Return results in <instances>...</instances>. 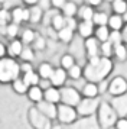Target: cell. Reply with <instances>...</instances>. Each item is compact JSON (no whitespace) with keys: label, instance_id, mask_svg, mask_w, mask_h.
Listing matches in <instances>:
<instances>
[{"label":"cell","instance_id":"1","mask_svg":"<svg viewBox=\"0 0 127 129\" xmlns=\"http://www.w3.org/2000/svg\"><path fill=\"white\" fill-rule=\"evenodd\" d=\"M111 68H113V62L110 58L94 57V58H90V61H88V65L84 70V76L88 80V83L100 81L104 77L108 76Z\"/></svg>","mask_w":127,"mask_h":129},{"label":"cell","instance_id":"2","mask_svg":"<svg viewBox=\"0 0 127 129\" xmlns=\"http://www.w3.org/2000/svg\"><path fill=\"white\" fill-rule=\"evenodd\" d=\"M20 77V62L17 59L5 57L0 59V83L2 84H9L13 83Z\"/></svg>","mask_w":127,"mask_h":129},{"label":"cell","instance_id":"3","mask_svg":"<svg viewBox=\"0 0 127 129\" xmlns=\"http://www.w3.org/2000/svg\"><path fill=\"white\" fill-rule=\"evenodd\" d=\"M61 93V105L71 106V107H77L81 103V93L74 87H64L59 90Z\"/></svg>","mask_w":127,"mask_h":129},{"label":"cell","instance_id":"4","mask_svg":"<svg viewBox=\"0 0 127 129\" xmlns=\"http://www.w3.org/2000/svg\"><path fill=\"white\" fill-rule=\"evenodd\" d=\"M29 120H30V123L35 129H49L52 126L51 120L43 116L36 107H32L29 110Z\"/></svg>","mask_w":127,"mask_h":129},{"label":"cell","instance_id":"5","mask_svg":"<svg viewBox=\"0 0 127 129\" xmlns=\"http://www.w3.org/2000/svg\"><path fill=\"white\" fill-rule=\"evenodd\" d=\"M78 117L77 109L71 107V106H65V105H58V110H56V119L61 123H72L75 122V119Z\"/></svg>","mask_w":127,"mask_h":129},{"label":"cell","instance_id":"6","mask_svg":"<svg viewBox=\"0 0 127 129\" xmlns=\"http://www.w3.org/2000/svg\"><path fill=\"white\" fill-rule=\"evenodd\" d=\"M127 91V81L124 77H114L108 86V93L113 96H123Z\"/></svg>","mask_w":127,"mask_h":129},{"label":"cell","instance_id":"7","mask_svg":"<svg viewBox=\"0 0 127 129\" xmlns=\"http://www.w3.org/2000/svg\"><path fill=\"white\" fill-rule=\"evenodd\" d=\"M10 16H12V23H16L20 26V23H23V22H29V9L16 6L10 10Z\"/></svg>","mask_w":127,"mask_h":129},{"label":"cell","instance_id":"8","mask_svg":"<svg viewBox=\"0 0 127 129\" xmlns=\"http://www.w3.org/2000/svg\"><path fill=\"white\" fill-rule=\"evenodd\" d=\"M35 107H36V109H38V110H39L45 117H48L49 120L56 117L58 105H52V103H48V102H45V100H42V102H40V103H38Z\"/></svg>","mask_w":127,"mask_h":129},{"label":"cell","instance_id":"9","mask_svg":"<svg viewBox=\"0 0 127 129\" xmlns=\"http://www.w3.org/2000/svg\"><path fill=\"white\" fill-rule=\"evenodd\" d=\"M67 77H68L67 71L62 70V68L59 67V68H55V70H53V74L51 76L49 81H51L52 87L59 88V87H62L64 84H65V81H67Z\"/></svg>","mask_w":127,"mask_h":129},{"label":"cell","instance_id":"10","mask_svg":"<svg viewBox=\"0 0 127 129\" xmlns=\"http://www.w3.org/2000/svg\"><path fill=\"white\" fill-rule=\"evenodd\" d=\"M97 109V102L94 99H84L81 100V103L77 106V113L81 115H90Z\"/></svg>","mask_w":127,"mask_h":129},{"label":"cell","instance_id":"11","mask_svg":"<svg viewBox=\"0 0 127 129\" xmlns=\"http://www.w3.org/2000/svg\"><path fill=\"white\" fill-rule=\"evenodd\" d=\"M43 100L48 102V103H52V105H58L61 103V93H59V88L55 87H48L43 90Z\"/></svg>","mask_w":127,"mask_h":129},{"label":"cell","instance_id":"12","mask_svg":"<svg viewBox=\"0 0 127 129\" xmlns=\"http://www.w3.org/2000/svg\"><path fill=\"white\" fill-rule=\"evenodd\" d=\"M23 48H25V45L22 44V41H20V39H17V38H16V39L10 41L9 47H7V57L16 59L17 57H20Z\"/></svg>","mask_w":127,"mask_h":129},{"label":"cell","instance_id":"13","mask_svg":"<svg viewBox=\"0 0 127 129\" xmlns=\"http://www.w3.org/2000/svg\"><path fill=\"white\" fill-rule=\"evenodd\" d=\"M26 96H28V99L30 100V102H33V103H36V105H38V103H40V102L43 100V90H42V87H40V86L29 87Z\"/></svg>","mask_w":127,"mask_h":129},{"label":"cell","instance_id":"14","mask_svg":"<svg viewBox=\"0 0 127 129\" xmlns=\"http://www.w3.org/2000/svg\"><path fill=\"white\" fill-rule=\"evenodd\" d=\"M85 48H87V54L90 58H94V57H98V52H100V47H98V41L95 38H88L85 41Z\"/></svg>","mask_w":127,"mask_h":129},{"label":"cell","instance_id":"15","mask_svg":"<svg viewBox=\"0 0 127 129\" xmlns=\"http://www.w3.org/2000/svg\"><path fill=\"white\" fill-rule=\"evenodd\" d=\"M53 67H52L49 62H42V64H39V67H38V76L40 77V80H49L51 78V76L53 74Z\"/></svg>","mask_w":127,"mask_h":129},{"label":"cell","instance_id":"16","mask_svg":"<svg viewBox=\"0 0 127 129\" xmlns=\"http://www.w3.org/2000/svg\"><path fill=\"white\" fill-rule=\"evenodd\" d=\"M94 9H92L90 5H85L78 9V16L81 18V22H92V18H94Z\"/></svg>","mask_w":127,"mask_h":129},{"label":"cell","instance_id":"17","mask_svg":"<svg viewBox=\"0 0 127 129\" xmlns=\"http://www.w3.org/2000/svg\"><path fill=\"white\" fill-rule=\"evenodd\" d=\"M78 32L82 38H91V35L94 34V23L92 22H81L78 23Z\"/></svg>","mask_w":127,"mask_h":129},{"label":"cell","instance_id":"18","mask_svg":"<svg viewBox=\"0 0 127 129\" xmlns=\"http://www.w3.org/2000/svg\"><path fill=\"white\" fill-rule=\"evenodd\" d=\"M22 80L26 83V84H28V87H35V86H39L40 77L38 76V73L33 70V71H30V73L23 74V76H22Z\"/></svg>","mask_w":127,"mask_h":129},{"label":"cell","instance_id":"19","mask_svg":"<svg viewBox=\"0 0 127 129\" xmlns=\"http://www.w3.org/2000/svg\"><path fill=\"white\" fill-rule=\"evenodd\" d=\"M82 96L85 99H95L98 96V87L95 83H87L82 88Z\"/></svg>","mask_w":127,"mask_h":129},{"label":"cell","instance_id":"20","mask_svg":"<svg viewBox=\"0 0 127 129\" xmlns=\"http://www.w3.org/2000/svg\"><path fill=\"white\" fill-rule=\"evenodd\" d=\"M36 36H38V34L35 32L33 29H25L22 32V35H20V41H22L23 45H32L33 44V41L36 39Z\"/></svg>","mask_w":127,"mask_h":129},{"label":"cell","instance_id":"21","mask_svg":"<svg viewBox=\"0 0 127 129\" xmlns=\"http://www.w3.org/2000/svg\"><path fill=\"white\" fill-rule=\"evenodd\" d=\"M51 23H52V28L59 32L61 29H64V28L67 26V19H65V16H64L62 13H58V15H55V16L52 18Z\"/></svg>","mask_w":127,"mask_h":129},{"label":"cell","instance_id":"22","mask_svg":"<svg viewBox=\"0 0 127 129\" xmlns=\"http://www.w3.org/2000/svg\"><path fill=\"white\" fill-rule=\"evenodd\" d=\"M78 13V7L74 2H67L62 7V15L65 18H74L75 15Z\"/></svg>","mask_w":127,"mask_h":129},{"label":"cell","instance_id":"23","mask_svg":"<svg viewBox=\"0 0 127 129\" xmlns=\"http://www.w3.org/2000/svg\"><path fill=\"white\" fill-rule=\"evenodd\" d=\"M42 16H43V12H42V9L38 5L29 7V22L36 23V22H39L40 19H42Z\"/></svg>","mask_w":127,"mask_h":129},{"label":"cell","instance_id":"24","mask_svg":"<svg viewBox=\"0 0 127 129\" xmlns=\"http://www.w3.org/2000/svg\"><path fill=\"white\" fill-rule=\"evenodd\" d=\"M12 88H13L15 93H17V94H26L28 90H29L28 84L22 80V77H19L17 80H15V81L12 83Z\"/></svg>","mask_w":127,"mask_h":129},{"label":"cell","instance_id":"25","mask_svg":"<svg viewBox=\"0 0 127 129\" xmlns=\"http://www.w3.org/2000/svg\"><path fill=\"white\" fill-rule=\"evenodd\" d=\"M120 99L117 100L118 103H121V105H115V103H113V106H114V109L115 112L120 115V116H126V113H127V96H118Z\"/></svg>","mask_w":127,"mask_h":129},{"label":"cell","instance_id":"26","mask_svg":"<svg viewBox=\"0 0 127 129\" xmlns=\"http://www.w3.org/2000/svg\"><path fill=\"white\" fill-rule=\"evenodd\" d=\"M123 22H124V20H123L121 16H118V15H113V16H110L108 18V23L107 25H108L113 30H117V32H118V30L123 28Z\"/></svg>","mask_w":127,"mask_h":129},{"label":"cell","instance_id":"27","mask_svg":"<svg viewBox=\"0 0 127 129\" xmlns=\"http://www.w3.org/2000/svg\"><path fill=\"white\" fill-rule=\"evenodd\" d=\"M92 23L97 25L98 28H100V26H107V23H108V16H107V13L95 12L94 13V18H92Z\"/></svg>","mask_w":127,"mask_h":129},{"label":"cell","instance_id":"28","mask_svg":"<svg viewBox=\"0 0 127 129\" xmlns=\"http://www.w3.org/2000/svg\"><path fill=\"white\" fill-rule=\"evenodd\" d=\"M113 55L118 61H124L127 58V48L123 45V44H118V45H114L113 47Z\"/></svg>","mask_w":127,"mask_h":129},{"label":"cell","instance_id":"29","mask_svg":"<svg viewBox=\"0 0 127 129\" xmlns=\"http://www.w3.org/2000/svg\"><path fill=\"white\" fill-rule=\"evenodd\" d=\"M110 38V30L107 26H100V28H97L95 29V39L100 42H107Z\"/></svg>","mask_w":127,"mask_h":129},{"label":"cell","instance_id":"30","mask_svg":"<svg viewBox=\"0 0 127 129\" xmlns=\"http://www.w3.org/2000/svg\"><path fill=\"white\" fill-rule=\"evenodd\" d=\"M75 65V58L72 55H69V54H65L62 58H61V68L65 71L71 70L72 67Z\"/></svg>","mask_w":127,"mask_h":129},{"label":"cell","instance_id":"31","mask_svg":"<svg viewBox=\"0 0 127 129\" xmlns=\"http://www.w3.org/2000/svg\"><path fill=\"white\" fill-rule=\"evenodd\" d=\"M72 36H74V30L69 29V28H67V26L58 32V38H59V41L65 42V44L72 41Z\"/></svg>","mask_w":127,"mask_h":129},{"label":"cell","instance_id":"32","mask_svg":"<svg viewBox=\"0 0 127 129\" xmlns=\"http://www.w3.org/2000/svg\"><path fill=\"white\" fill-rule=\"evenodd\" d=\"M19 29H20V26L16 23H9L7 26H6V36L7 38H10L12 41L13 39H16V36L19 35Z\"/></svg>","mask_w":127,"mask_h":129},{"label":"cell","instance_id":"33","mask_svg":"<svg viewBox=\"0 0 127 129\" xmlns=\"http://www.w3.org/2000/svg\"><path fill=\"white\" fill-rule=\"evenodd\" d=\"M113 10H114V15H118V16L124 15L127 12V3L123 0H115L113 3Z\"/></svg>","mask_w":127,"mask_h":129},{"label":"cell","instance_id":"34","mask_svg":"<svg viewBox=\"0 0 127 129\" xmlns=\"http://www.w3.org/2000/svg\"><path fill=\"white\" fill-rule=\"evenodd\" d=\"M20 58H22V62H30V61H33V58H35L33 48L25 47L23 51H22V54H20Z\"/></svg>","mask_w":127,"mask_h":129},{"label":"cell","instance_id":"35","mask_svg":"<svg viewBox=\"0 0 127 129\" xmlns=\"http://www.w3.org/2000/svg\"><path fill=\"white\" fill-rule=\"evenodd\" d=\"M67 74H68V77H71L72 80H78V78H81L82 77V74H84V70L81 68L80 65H77L75 64L71 70L67 71Z\"/></svg>","mask_w":127,"mask_h":129},{"label":"cell","instance_id":"36","mask_svg":"<svg viewBox=\"0 0 127 129\" xmlns=\"http://www.w3.org/2000/svg\"><path fill=\"white\" fill-rule=\"evenodd\" d=\"M100 51L103 52L104 58H110V57L113 55V45H111L108 41L104 42V44H101V45H100Z\"/></svg>","mask_w":127,"mask_h":129},{"label":"cell","instance_id":"37","mask_svg":"<svg viewBox=\"0 0 127 129\" xmlns=\"http://www.w3.org/2000/svg\"><path fill=\"white\" fill-rule=\"evenodd\" d=\"M121 39H123V35H121L120 32H117V30H111L110 32V38H108V42L114 47V45H118L121 44Z\"/></svg>","mask_w":127,"mask_h":129},{"label":"cell","instance_id":"38","mask_svg":"<svg viewBox=\"0 0 127 129\" xmlns=\"http://www.w3.org/2000/svg\"><path fill=\"white\" fill-rule=\"evenodd\" d=\"M10 22H12L10 10H6V9H0V23H2V25H9Z\"/></svg>","mask_w":127,"mask_h":129},{"label":"cell","instance_id":"39","mask_svg":"<svg viewBox=\"0 0 127 129\" xmlns=\"http://www.w3.org/2000/svg\"><path fill=\"white\" fill-rule=\"evenodd\" d=\"M33 71V67H32V62H20V74H26V73H30Z\"/></svg>","mask_w":127,"mask_h":129},{"label":"cell","instance_id":"40","mask_svg":"<svg viewBox=\"0 0 127 129\" xmlns=\"http://www.w3.org/2000/svg\"><path fill=\"white\" fill-rule=\"evenodd\" d=\"M32 45H35L33 48H36V49H43V48H45V39H43V38H42V36H36V39H35L33 41V44H32Z\"/></svg>","mask_w":127,"mask_h":129},{"label":"cell","instance_id":"41","mask_svg":"<svg viewBox=\"0 0 127 129\" xmlns=\"http://www.w3.org/2000/svg\"><path fill=\"white\" fill-rule=\"evenodd\" d=\"M67 19V28H69V29H78V23L75 22L74 18H65Z\"/></svg>","mask_w":127,"mask_h":129},{"label":"cell","instance_id":"42","mask_svg":"<svg viewBox=\"0 0 127 129\" xmlns=\"http://www.w3.org/2000/svg\"><path fill=\"white\" fill-rule=\"evenodd\" d=\"M115 129H127V119L121 117L115 122Z\"/></svg>","mask_w":127,"mask_h":129},{"label":"cell","instance_id":"43","mask_svg":"<svg viewBox=\"0 0 127 129\" xmlns=\"http://www.w3.org/2000/svg\"><path fill=\"white\" fill-rule=\"evenodd\" d=\"M7 57V47H6L3 42H0V59Z\"/></svg>","mask_w":127,"mask_h":129},{"label":"cell","instance_id":"44","mask_svg":"<svg viewBox=\"0 0 127 129\" xmlns=\"http://www.w3.org/2000/svg\"><path fill=\"white\" fill-rule=\"evenodd\" d=\"M65 3H67V2H64V0H53L51 5H52L53 7H59V9H62Z\"/></svg>","mask_w":127,"mask_h":129},{"label":"cell","instance_id":"45","mask_svg":"<svg viewBox=\"0 0 127 129\" xmlns=\"http://www.w3.org/2000/svg\"><path fill=\"white\" fill-rule=\"evenodd\" d=\"M100 3H101V2H98V0H91V2H90V6H97Z\"/></svg>","mask_w":127,"mask_h":129},{"label":"cell","instance_id":"46","mask_svg":"<svg viewBox=\"0 0 127 129\" xmlns=\"http://www.w3.org/2000/svg\"><path fill=\"white\" fill-rule=\"evenodd\" d=\"M49 129H62V128H61V125H52Z\"/></svg>","mask_w":127,"mask_h":129},{"label":"cell","instance_id":"47","mask_svg":"<svg viewBox=\"0 0 127 129\" xmlns=\"http://www.w3.org/2000/svg\"><path fill=\"white\" fill-rule=\"evenodd\" d=\"M123 39H126V41H127V28H126V30H124V35H123Z\"/></svg>","mask_w":127,"mask_h":129},{"label":"cell","instance_id":"48","mask_svg":"<svg viewBox=\"0 0 127 129\" xmlns=\"http://www.w3.org/2000/svg\"><path fill=\"white\" fill-rule=\"evenodd\" d=\"M121 18H123V20H124V19H126V20H127V12L124 13V15H123V16H121Z\"/></svg>","mask_w":127,"mask_h":129}]
</instances>
